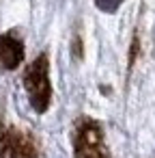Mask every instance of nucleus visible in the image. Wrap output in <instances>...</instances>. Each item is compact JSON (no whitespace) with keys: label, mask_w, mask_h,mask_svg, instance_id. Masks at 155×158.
I'll return each mask as SVG.
<instances>
[{"label":"nucleus","mask_w":155,"mask_h":158,"mask_svg":"<svg viewBox=\"0 0 155 158\" xmlns=\"http://www.w3.org/2000/svg\"><path fill=\"white\" fill-rule=\"evenodd\" d=\"M24 89L28 93L30 106L37 113H45L52 100V87H50V61L48 54L37 56L24 72Z\"/></svg>","instance_id":"obj_1"},{"label":"nucleus","mask_w":155,"mask_h":158,"mask_svg":"<svg viewBox=\"0 0 155 158\" xmlns=\"http://www.w3.org/2000/svg\"><path fill=\"white\" fill-rule=\"evenodd\" d=\"M73 158H110L101 126L93 117H80L73 128Z\"/></svg>","instance_id":"obj_2"},{"label":"nucleus","mask_w":155,"mask_h":158,"mask_svg":"<svg viewBox=\"0 0 155 158\" xmlns=\"http://www.w3.org/2000/svg\"><path fill=\"white\" fill-rule=\"evenodd\" d=\"M0 158H37V145L28 134L0 126Z\"/></svg>","instance_id":"obj_3"},{"label":"nucleus","mask_w":155,"mask_h":158,"mask_svg":"<svg viewBox=\"0 0 155 158\" xmlns=\"http://www.w3.org/2000/svg\"><path fill=\"white\" fill-rule=\"evenodd\" d=\"M24 59V44L11 33L0 35V72L15 69Z\"/></svg>","instance_id":"obj_4"},{"label":"nucleus","mask_w":155,"mask_h":158,"mask_svg":"<svg viewBox=\"0 0 155 158\" xmlns=\"http://www.w3.org/2000/svg\"><path fill=\"white\" fill-rule=\"evenodd\" d=\"M121 2H123V0H95V5H97L101 11H106V13H114Z\"/></svg>","instance_id":"obj_5"}]
</instances>
